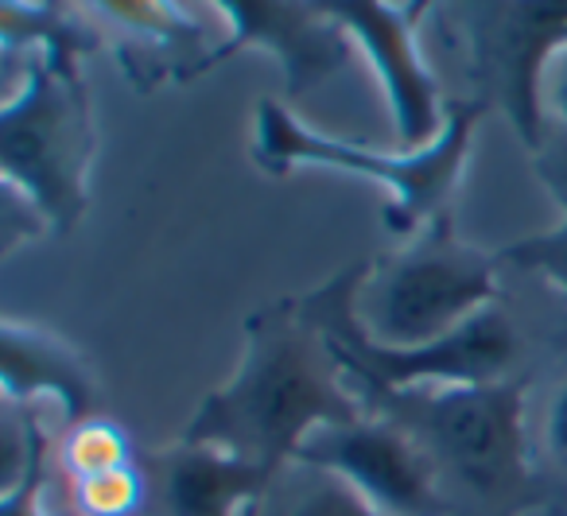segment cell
<instances>
[{"label": "cell", "instance_id": "obj_22", "mask_svg": "<svg viewBox=\"0 0 567 516\" xmlns=\"http://www.w3.org/2000/svg\"><path fill=\"white\" fill-rule=\"evenodd\" d=\"M548 79H551L548 82V102H551V110H556V121H551V125H559L567 133V51L551 63Z\"/></svg>", "mask_w": 567, "mask_h": 516}, {"label": "cell", "instance_id": "obj_19", "mask_svg": "<svg viewBox=\"0 0 567 516\" xmlns=\"http://www.w3.org/2000/svg\"><path fill=\"white\" fill-rule=\"evenodd\" d=\"M497 265H513L528 276H540L548 283V291L556 296L559 314L567 322V210L564 221L548 234H533V237H520V241L505 245L497 252Z\"/></svg>", "mask_w": 567, "mask_h": 516}, {"label": "cell", "instance_id": "obj_1", "mask_svg": "<svg viewBox=\"0 0 567 516\" xmlns=\"http://www.w3.org/2000/svg\"><path fill=\"white\" fill-rule=\"evenodd\" d=\"M327 338L303 319L300 296L245 314V353L221 389L206 392L183 443L218 446L280 477L319 427L362 420Z\"/></svg>", "mask_w": 567, "mask_h": 516}, {"label": "cell", "instance_id": "obj_13", "mask_svg": "<svg viewBox=\"0 0 567 516\" xmlns=\"http://www.w3.org/2000/svg\"><path fill=\"white\" fill-rule=\"evenodd\" d=\"M0 384L12 407H40L51 400L63 415V431L94 420L102 400L86 353L55 330L17 319L0 327Z\"/></svg>", "mask_w": 567, "mask_h": 516}, {"label": "cell", "instance_id": "obj_7", "mask_svg": "<svg viewBox=\"0 0 567 516\" xmlns=\"http://www.w3.org/2000/svg\"><path fill=\"white\" fill-rule=\"evenodd\" d=\"M474 102L505 113L528 156L548 141L544 79L567 51V0H458L435 9Z\"/></svg>", "mask_w": 567, "mask_h": 516}, {"label": "cell", "instance_id": "obj_5", "mask_svg": "<svg viewBox=\"0 0 567 516\" xmlns=\"http://www.w3.org/2000/svg\"><path fill=\"white\" fill-rule=\"evenodd\" d=\"M20 86L9 90L0 110V172L55 234H74L90 210V164L97 133L94 105L82 71H63L40 51L4 63Z\"/></svg>", "mask_w": 567, "mask_h": 516}, {"label": "cell", "instance_id": "obj_17", "mask_svg": "<svg viewBox=\"0 0 567 516\" xmlns=\"http://www.w3.org/2000/svg\"><path fill=\"white\" fill-rule=\"evenodd\" d=\"M12 407V404H9ZM24 420V466L0 493V516H51L43 513V489H48V458L51 443L43 431V407H17Z\"/></svg>", "mask_w": 567, "mask_h": 516}, {"label": "cell", "instance_id": "obj_9", "mask_svg": "<svg viewBox=\"0 0 567 516\" xmlns=\"http://www.w3.org/2000/svg\"><path fill=\"white\" fill-rule=\"evenodd\" d=\"M214 12H221L229 35L210 59V71L241 51H265L280 63L288 102H303L327 86L358 51L327 0H218Z\"/></svg>", "mask_w": 567, "mask_h": 516}, {"label": "cell", "instance_id": "obj_3", "mask_svg": "<svg viewBox=\"0 0 567 516\" xmlns=\"http://www.w3.org/2000/svg\"><path fill=\"white\" fill-rule=\"evenodd\" d=\"M482 102H447V125L443 136L424 152H373L358 141L327 136L308 128L300 117L276 97L257 102V125H252V164L265 175H288L296 164L331 167V172L378 179L389 190V203L381 206V221L389 234H401L409 241L427 221L451 214V198L471 159L474 128L486 117Z\"/></svg>", "mask_w": 567, "mask_h": 516}, {"label": "cell", "instance_id": "obj_14", "mask_svg": "<svg viewBox=\"0 0 567 516\" xmlns=\"http://www.w3.org/2000/svg\"><path fill=\"white\" fill-rule=\"evenodd\" d=\"M110 48L105 28L90 12V4H63V0H40V4H20L4 0L0 4V55L4 63L40 51L48 63L63 71H79V63L94 51Z\"/></svg>", "mask_w": 567, "mask_h": 516}, {"label": "cell", "instance_id": "obj_20", "mask_svg": "<svg viewBox=\"0 0 567 516\" xmlns=\"http://www.w3.org/2000/svg\"><path fill=\"white\" fill-rule=\"evenodd\" d=\"M284 516H385L327 469L303 466V477L284 497Z\"/></svg>", "mask_w": 567, "mask_h": 516}, {"label": "cell", "instance_id": "obj_21", "mask_svg": "<svg viewBox=\"0 0 567 516\" xmlns=\"http://www.w3.org/2000/svg\"><path fill=\"white\" fill-rule=\"evenodd\" d=\"M536 179L548 187V195L559 203V210H567V133L548 121V141L533 156Z\"/></svg>", "mask_w": 567, "mask_h": 516}, {"label": "cell", "instance_id": "obj_16", "mask_svg": "<svg viewBox=\"0 0 567 516\" xmlns=\"http://www.w3.org/2000/svg\"><path fill=\"white\" fill-rule=\"evenodd\" d=\"M59 462H63V474L71 482H86V477L128 466V462H136V454L117 423L105 420V415H94V420L63 431V438H59Z\"/></svg>", "mask_w": 567, "mask_h": 516}, {"label": "cell", "instance_id": "obj_18", "mask_svg": "<svg viewBox=\"0 0 567 516\" xmlns=\"http://www.w3.org/2000/svg\"><path fill=\"white\" fill-rule=\"evenodd\" d=\"M71 500L79 516H136L148 508V477L141 458L110 474L71 482Z\"/></svg>", "mask_w": 567, "mask_h": 516}, {"label": "cell", "instance_id": "obj_10", "mask_svg": "<svg viewBox=\"0 0 567 516\" xmlns=\"http://www.w3.org/2000/svg\"><path fill=\"white\" fill-rule=\"evenodd\" d=\"M296 466L342 477L385 516H451L424 454L378 415L311 431L296 454Z\"/></svg>", "mask_w": 567, "mask_h": 516}, {"label": "cell", "instance_id": "obj_4", "mask_svg": "<svg viewBox=\"0 0 567 516\" xmlns=\"http://www.w3.org/2000/svg\"><path fill=\"white\" fill-rule=\"evenodd\" d=\"M370 276V260H350L319 288L303 291L300 311L327 338L347 389H412V384H502L525 376L520 330L502 303L486 307L458 330L432 345L393 350L365 334L358 322V291Z\"/></svg>", "mask_w": 567, "mask_h": 516}, {"label": "cell", "instance_id": "obj_12", "mask_svg": "<svg viewBox=\"0 0 567 516\" xmlns=\"http://www.w3.org/2000/svg\"><path fill=\"white\" fill-rule=\"evenodd\" d=\"M141 466L148 477V516H260L280 482L257 462L183 438L141 458Z\"/></svg>", "mask_w": 567, "mask_h": 516}, {"label": "cell", "instance_id": "obj_2", "mask_svg": "<svg viewBox=\"0 0 567 516\" xmlns=\"http://www.w3.org/2000/svg\"><path fill=\"white\" fill-rule=\"evenodd\" d=\"M528 389L525 373L502 384L354 389L350 396L424 454L451 516H520L544 508L525 420Z\"/></svg>", "mask_w": 567, "mask_h": 516}, {"label": "cell", "instance_id": "obj_15", "mask_svg": "<svg viewBox=\"0 0 567 516\" xmlns=\"http://www.w3.org/2000/svg\"><path fill=\"white\" fill-rule=\"evenodd\" d=\"M533 438V466L544 485V508L551 516H567V376L551 384L548 400L540 407Z\"/></svg>", "mask_w": 567, "mask_h": 516}, {"label": "cell", "instance_id": "obj_11", "mask_svg": "<svg viewBox=\"0 0 567 516\" xmlns=\"http://www.w3.org/2000/svg\"><path fill=\"white\" fill-rule=\"evenodd\" d=\"M90 12L136 94H152L164 82H195L221 48L210 20L172 0H102Z\"/></svg>", "mask_w": 567, "mask_h": 516}, {"label": "cell", "instance_id": "obj_8", "mask_svg": "<svg viewBox=\"0 0 567 516\" xmlns=\"http://www.w3.org/2000/svg\"><path fill=\"white\" fill-rule=\"evenodd\" d=\"M331 17L347 28L354 48L370 59L385 90L393 136L404 152H424L443 136L447 102L440 97L432 66L420 55L416 32L432 4H385V0H327Z\"/></svg>", "mask_w": 567, "mask_h": 516}, {"label": "cell", "instance_id": "obj_6", "mask_svg": "<svg viewBox=\"0 0 567 516\" xmlns=\"http://www.w3.org/2000/svg\"><path fill=\"white\" fill-rule=\"evenodd\" d=\"M497 252H482L455 234V218L427 221L401 249L370 260L358 291V322L365 334L393 350L432 345L502 303Z\"/></svg>", "mask_w": 567, "mask_h": 516}]
</instances>
